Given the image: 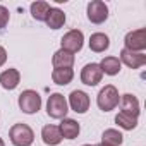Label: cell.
<instances>
[{
  "mask_svg": "<svg viewBox=\"0 0 146 146\" xmlns=\"http://www.w3.org/2000/svg\"><path fill=\"white\" fill-rule=\"evenodd\" d=\"M7 23H9V11L4 5H0V29L5 28Z\"/></svg>",
  "mask_w": 146,
  "mask_h": 146,
  "instance_id": "cell-23",
  "label": "cell"
},
{
  "mask_svg": "<svg viewBox=\"0 0 146 146\" xmlns=\"http://www.w3.org/2000/svg\"><path fill=\"white\" fill-rule=\"evenodd\" d=\"M9 137L14 146H31L35 141V132L28 124H14L9 131Z\"/></svg>",
  "mask_w": 146,
  "mask_h": 146,
  "instance_id": "cell-1",
  "label": "cell"
},
{
  "mask_svg": "<svg viewBox=\"0 0 146 146\" xmlns=\"http://www.w3.org/2000/svg\"><path fill=\"white\" fill-rule=\"evenodd\" d=\"M52 64L55 69H72V65H74V53L60 48L53 53Z\"/></svg>",
  "mask_w": 146,
  "mask_h": 146,
  "instance_id": "cell-11",
  "label": "cell"
},
{
  "mask_svg": "<svg viewBox=\"0 0 146 146\" xmlns=\"http://www.w3.org/2000/svg\"><path fill=\"white\" fill-rule=\"evenodd\" d=\"M45 23L48 24V28H52V29H58V28H62L64 23H65V14H64L60 9H57V7H50Z\"/></svg>",
  "mask_w": 146,
  "mask_h": 146,
  "instance_id": "cell-16",
  "label": "cell"
},
{
  "mask_svg": "<svg viewBox=\"0 0 146 146\" xmlns=\"http://www.w3.org/2000/svg\"><path fill=\"white\" fill-rule=\"evenodd\" d=\"M100 69H102V72H105V74H108V76H115V74H119L120 72V60L117 58V57H105L100 64Z\"/></svg>",
  "mask_w": 146,
  "mask_h": 146,
  "instance_id": "cell-18",
  "label": "cell"
},
{
  "mask_svg": "<svg viewBox=\"0 0 146 146\" xmlns=\"http://www.w3.org/2000/svg\"><path fill=\"white\" fill-rule=\"evenodd\" d=\"M119 100H120V96H119L117 88H115L113 84H107V86L98 93L96 103H98L100 110H103V112H110V110H113V108L119 105Z\"/></svg>",
  "mask_w": 146,
  "mask_h": 146,
  "instance_id": "cell-2",
  "label": "cell"
},
{
  "mask_svg": "<svg viewBox=\"0 0 146 146\" xmlns=\"http://www.w3.org/2000/svg\"><path fill=\"white\" fill-rule=\"evenodd\" d=\"M41 139H43V143L48 144V146H57V144L62 141V134H60V131H58L57 125L48 124V125H45V127L41 129Z\"/></svg>",
  "mask_w": 146,
  "mask_h": 146,
  "instance_id": "cell-15",
  "label": "cell"
},
{
  "mask_svg": "<svg viewBox=\"0 0 146 146\" xmlns=\"http://www.w3.org/2000/svg\"><path fill=\"white\" fill-rule=\"evenodd\" d=\"M58 131H60L62 137H65V139H76L81 127H79V122H76L74 119H64L58 125Z\"/></svg>",
  "mask_w": 146,
  "mask_h": 146,
  "instance_id": "cell-14",
  "label": "cell"
},
{
  "mask_svg": "<svg viewBox=\"0 0 146 146\" xmlns=\"http://www.w3.org/2000/svg\"><path fill=\"white\" fill-rule=\"evenodd\" d=\"M19 81H21V74L17 69H7L0 74V84H2L4 90H9V91L16 90Z\"/></svg>",
  "mask_w": 146,
  "mask_h": 146,
  "instance_id": "cell-13",
  "label": "cell"
},
{
  "mask_svg": "<svg viewBox=\"0 0 146 146\" xmlns=\"http://www.w3.org/2000/svg\"><path fill=\"white\" fill-rule=\"evenodd\" d=\"M120 64H125L131 69H139L141 65L146 64V55L143 52H131L122 48L120 52Z\"/></svg>",
  "mask_w": 146,
  "mask_h": 146,
  "instance_id": "cell-10",
  "label": "cell"
},
{
  "mask_svg": "<svg viewBox=\"0 0 146 146\" xmlns=\"http://www.w3.org/2000/svg\"><path fill=\"white\" fill-rule=\"evenodd\" d=\"M62 43V50H67L70 53H76L83 48V43H84V35L83 31L79 29H70L69 33H65L60 40Z\"/></svg>",
  "mask_w": 146,
  "mask_h": 146,
  "instance_id": "cell-5",
  "label": "cell"
},
{
  "mask_svg": "<svg viewBox=\"0 0 146 146\" xmlns=\"http://www.w3.org/2000/svg\"><path fill=\"white\" fill-rule=\"evenodd\" d=\"M84 146H93V144H84Z\"/></svg>",
  "mask_w": 146,
  "mask_h": 146,
  "instance_id": "cell-27",
  "label": "cell"
},
{
  "mask_svg": "<svg viewBox=\"0 0 146 146\" xmlns=\"http://www.w3.org/2000/svg\"><path fill=\"white\" fill-rule=\"evenodd\" d=\"M124 141L122 132H119L117 129H107L102 134V143L103 144H110V146H120Z\"/></svg>",
  "mask_w": 146,
  "mask_h": 146,
  "instance_id": "cell-20",
  "label": "cell"
},
{
  "mask_svg": "<svg viewBox=\"0 0 146 146\" xmlns=\"http://www.w3.org/2000/svg\"><path fill=\"white\" fill-rule=\"evenodd\" d=\"M108 46H110V40H108V36L105 33H95V35H91V38H90V48L93 52L102 53Z\"/></svg>",
  "mask_w": 146,
  "mask_h": 146,
  "instance_id": "cell-17",
  "label": "cell"
},
{
  "mask_svg": "<svg viewBox=\"0 0 146 146\" xmlns=\"http://www.w3.org/2000/svg\"><path fill=\"white\" fill-rule=\"evenodd\" d=\"M0 146H5V143H4V139L0 137Z\"/></svg>",
  "mask_w": 146,
  "mask_h": 146,
  "instance_id": "cell-25",
  "label": "cell"
},
{
  "mask_svg": "<svg viewBox=\"0 0 146 146\" xmlns=\"http://www.w3.org/2000/svg\"><path fill=\"white\" fill-rule=\"evenodd\" d=\"M48 11H50V5L46 2H33L31 4V16L36 21H45L48 16Z\"/></svg>",
  "mask_w": 146,
  "mask_h": 146,
  "instance_id": "cell-21",
  "label": "cell"
},
{
  "mask_svg": "<svg viewBox=\"0 0 146 146\" xmlns=\"http://www.w3.org/2000/svg\"><path fill=\"white\" fill-rule=\"evenodd\" d=\"M96 146H110V144H103V143H100V144H96Z\"/></svg>",
  "mask_w": 146,
  "mask_h": 146,
  "instance_id": "cell-26",
  "label": "cell"
},
{
  "mask_svg": "<svg viewBox=\"0 0 146 146\" xmlns=\"http://www.w3.org/2000/svg\"><path fill=\"white\" fill-rule=\"evenodd\" d=\"M120 105H122V113L137 119V115H139V102H137V98L134 95H131V93L122 95Z\"/></svg>",
  "mask_w": 146,
  "mask_h": 146,
  "instance_id": "cell-12",
  "label": "cell"
},
{
  "mask_svg": "<svg viewBox=\"0 0 146 146\" xmlns=\"http://www.w3.org/2000/svg\"><path fill=\"white\" fill-rule=\"evenodd\" d=\"M72 78H74V70L72 69H53V72H52V79L58 86L69 84L72 81Z\"/></svg>",
  "mask_w": 146,
  "mask_h": 146,
  "instance_id": "cell-19",
  "label": "cell"
},
{
  "mask_svg": "<svg viewBox=\"0 0 146 146\" xmlns=\"http://www.w3.org/2000/svg\"><path fill=\"white\" fill-rule=\"evenodd\" d=\"M5 60H7V52H5V48L2 45H0V67L5 64Z\"/></svg>",
  "mask_w": 146,
  "mask_h": 146,
  "instance_id": "cell-24",
  "label": "cell"
},
{
  "mask_svg": "<svg viewBox=\"0 0 146 146\" xmlns=\"http://www.w3.org/2000/svg\"><path fill=\"white\" fill-rule=\"evenodd\" d=\"M108 17V7L102 0H93L88 4V19L93 24H102Z\"/></svg>",
  "mask_w": 146,
  "mask_h": 146,
  "instance_id": "cell-6",
  "label": "cell"
},
{
  "mask_svg": "<svg viewBox=\"0 0 146 146\" xmlns=\"http://www.w3.org/2000/svg\"><path fill=\"white\" fill-rule=\"evenodd\" d=\"M102 76L103 72L100 69L98 64H86L81 70V81L86 84V86H96L100 81H102Z\"/></svg>",
  "mask_w": 146,
  "mask_h": 146,
  "instance_id": "cell-8",
  "label": "cell"
},
{
  "mask_svg": "<svg viewBox=\"0 0 146 146\" xmlns=\"http://www.w3.org/2000/svg\"><path fill=\"white\" fill-rule=\"evenodd\" d=\"M115 122L119 124V127H122V129H125V131H132L136 125H137V119H134V117H131V115H125V113H117V117H115Z\"/></svg>",
  "mask_w": 146,
  "mask_h": 146,
  "instance_id": "cell-22",
  "label": "cell"
},
{
  "mask_svg": "<svg viewBox=\"0 0 146 146\" xmlns=\"http://www.w3.org/2000/svg\"><path fill=\"white\" fill-rule=\"evenodd\" d=\"M69 108H67V100L60 93H52L46 102V113L52 119H65Z\"/></svg>",
  "mask_w": 146,
  "mask_h": 146,
  "instance_id": "cell-3",
  "label": "cell"
},
{
  "mask_svg": "<svg viewBox=\"0 0 146 146\" xmlns=\"http://www.w3.org/2000/svg\"><path fill=\"white\" fill-rule=\"evenodd\" d=\"M19 108L24 113H36L41 108V96L33 90L23 91L19 95Z\"/></svg>",
  "mask_w": 146,
  "mask_h": 146,
  "instance_id": "cell-4",
  "label": "cell"
},
{
  "mask_svg": "<svg viewBox=\"0 0 146 146\" xmlns=\"http://www.w3.org/2000/svg\"><path fill=\"white\" fill-rule=\"evenodd\" d=\"M125 50L131 52H143L146 48V31L144 29H136L125 35Z\"/></svg>",
  "mask_w": 146,
  "mask_h": 146,
  "instance_id": "cell-7",
  "label": "cell"
},
{
  "mask_svg": "<svg viewBox=\"0 0 146 146\" xmlns=\"http://www.w3.org/2000/svg\"><path fill=\"white\" fill-rule=\"evenodd\" d=\"M69 105L76 113H86L90 108V96L81 90H74L69 95Z\"/></svg>",
  "mask_w": 146,
  "mask_h": 146,
  "instance_id": "cell-9",
  "label": "cell"
}]
</instances>
